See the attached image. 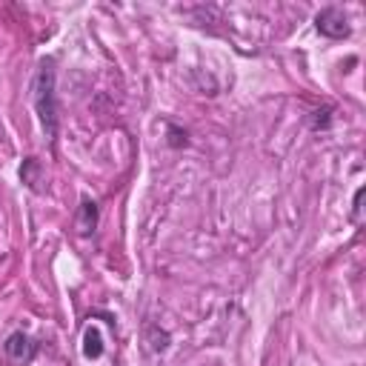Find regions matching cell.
Returning <instances> with one entry per match:
<instances>
[{
    "label": "cell",
    "mask_w": 366,
    "mask_h": 366,
    "mask_svg": "<svg viewBox=\"0 0 366 366\" xmlns=\"http://www.w3.org/2000/svg\"><path fill=\"white\" fill-rule=\"evenodd\" d=\"M55 83H58V72H55V61L43 58L37 63L35 72V112L40 118V126L46 132V138L58 135V94H55Z\"/></svg>",
    "instance_id": "cell-1"
},
{
    "label": "cell",
    "mask_w": 366,
    "mask_h": 366,
    "mask_svg": "<svg viewBox=\"0 0 366 366\" xmlns=\"http://www.w3.org/2000/svg\"><path fill=\"white\" fill-rule=\"evenodd\" d=\"M315 29L329 40H343V37L352 35V26H349L346 15L341 9H335V6H327V9H321L315 15Z\"/></svg>",
    "instance_id": "cell-2"
},
{
    "label": "cell",
    "mask_w": 366,
    "mask_h": 366,
    "mask_svg": "<svg viewBox=\"0 0 366 366\" xmlns=\"http://www.w3.org/2000/svg\"><path fill=\"white\" fill-rule=\"evenodd\" d=\"M4 349H6V355L15 360V363H29L35 355H37V341L35 338H29L26 332H12L9 338H6V343H4Z\"/></svg>",
    "instance_id": "cell-3"
},
{
    "label": "cell",
    "mask_w": 366,
    "mask_h": 366,
    "mask_svg": "<svg viewBox=\"0 0 366 366\" xmlns=\"http://www.w3.org/2000/svg\"><path fill=\"white\" fill-rule=\"evenodd\" d=\"M97 203L94 200H89V197H83L80 200V209H78V218H75V226H78V235H92L94 229H97Z\"/></svg>",
    "instance_id": "cell-4"
},
{
    "label": "cell",
    "mask_w": 366,
    "mask_h": 366,
    "mask_svg": "<svg viewBox=\"0 0 366 366\" xmlns=\"http://www.w3.org/2000/svg\"><path fill=\"white\" fill-rule=\"evenodd\" d=\"M20 181L32 189V192H40V183H43V166L37 158H26L23 166H20Z\"/></svg>",
    "instance_id": "cell-5"
},
{
    "label": "cell",
    "mask_w": 366,
    "mask_h": 366,
    "mask_svg": "<svg viewBox=\"0 0 366 366\" xmlns=\"http://www.w3.org/2000/svg\"><path fill=\"white\" fill-rule=\"evenodd\" d=\"M83 355H86L89 360H97V358L103 355V338H100V329L89 327V329L83 332Z\"/></svg>",
    "instance_id": "cell-6"
},
{
    "label": "cell",
    "mask_w": 366,
    "mask_h": 366,
    "mask_svg": "<svg viewBox=\"0 0 366 366\" xmlns=\"http://www.w3.org/2000/svg\"><path fill=\"white\" fill-rule=\"evenodd\" d=\"M146 343H149L152 352H164V349L169 346V332H164L161 327L149 324V327H146Z\"/></svg>",
    "instance_id": "cell-7"
},
{
    "label": "cell",
    "mask_w": 366,
    "mask_h": 366,
    "mask_svg": "<svg viewBox=\"0 0 366 366\" xmlns=\"http://www.w3.org/2000/svg\"><path fill=\"white\" fill-rule=\"evenodd\" d=\"M166 135H169V146H172V149H183V146L189 143V135H186V129H181V126H169Z\"/></svg>",
    "instance_id": "cell-8"
},
{
    "label": "cell",
    "mask_w": 366,
    "mask_h": 366,
    "mask_svg": "<svg viewBox=\"0 0 366 366\" xmlns=\"http://www.w3.org/2000/svg\"><path fill=\"white\" fill-rule=\"evenodd\" d=\"M329 115H332L329 106H327V109H318L315 118H312V129H327V126H329Z\"/></svg>",
    "instance_id": "cell-9"
},
{
    "label": "cell",
    "mask_w": 366,
    "mask_h": 366,
    "mask_svg": "<svg viewBox=\"0 0 366 366\" xmlns=\"http://www.w3.org/2000/svg\"><path fill=\"white\" fill-rule=\"evenodd\" d=\"M360 200H363V186L355 192V200H352V221H355V224H360V209H363Z\"/></svg>",
    "instance_id": "cell-10"
}]
</instances>
